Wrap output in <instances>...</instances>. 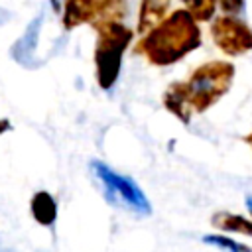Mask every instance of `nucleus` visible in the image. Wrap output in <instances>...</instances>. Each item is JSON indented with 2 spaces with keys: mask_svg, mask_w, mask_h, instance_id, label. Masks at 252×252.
<instances>
[{
  "mask_svg": "<svg viewBox=\"0 0 252 252\" xmlns=\"http://www.w3.org/2000/svg\"><path fill=\"white\" fill-rule=\"evenodd\" d=\"M96 43H94V77L102 91H110L122 71L124 53L134 39V30L124 22H106L94 26Z\"/></svg>",
  "mask_w": 252,
  "mask_h": 252,
  "instance_id": "2",
  "label": "nucleus"
},
{
  "mask_svg": "<svg viewBox=\"0 0 252 252\" xmlns=\"http://www.w3.org/2000/svg\"><path fill=\"white\" fill-rule=\"evenodd\" d=\"M30 213H32V219L49 228L55 224L57 220V201L55 197L49 193V191H35L30 199Z\"/></svg>",
  "mask_w": 252,
  "mask_h": 252,
  "instance_id": "10",
  "label": "nucleus"
},
{
  "mask_svg": "<svg viewBox=\"0 0 252 252\" xmlns=\"http://www.w3.org/2000/svg\"><path fill=\"white\" fill-rule=\"evenodd\" d=\"M201 45L203 32L199 22L185 8H177L136 41L134 53L154 67H171Z\"/></svg>",
  "mask_w": 252,
  "mask_h": 252,
  "instance_id": "1",
  "label": "nucleus"
},
{
  "mask_svg": "<svg viewBox=\"0 0 252 252\" xmlns=\"http://www.w3.org/2000/svg\"><path fill=\"white\" fill-rule=\"evenodd\" d=\"M12 130V122L8 118H0V134H6Z\"/></svg>",
  "mask_w": 252,
  "mask_h": 252,
  "instance_id": "15",
  "label": "nucleus"
},
{
  "mask_svg": "<svg viewBox=\"0 0 252 252\" xmlns=\"http://www.w3.org/2000/svg\"><path fill=\"white\" fill-rule=\"evenodd\" d=\"M183 4V8L199 22H211L219 10V4L217 0H179Z\"/></svg>",
  "mask_w": 252,
  "mask_h": 252,
  "instance_id": "13",
  "label": "nucleus"
},
{
  "mask_svg": "<svg viewBox=\"0 0 252 252\" xmlns=\"http://www.w3.org/2000/svg\"><path fill=\"white\" fill-rule=\"evenodd\" d=\"M211 224L219 232L252 238V217L248 219V217L238 215V213H232V211H217L211 217Z\"/></svg>",
  "mask_w": 252,
  "mask_h": 252,
  "instance_id": "9",
  "label": "nucleus"
},
{
  "mask_svg": "<svg viewBox=\"0 0 252 252\" xmlns=\"http://www.w3.org/2000/svg\"><path fill=\"white\" fill-rule=\"evenodd\" d=\"M201 240L205 244L213 246V248L222 250V252H252V246L250 244L238 242V240H234L226 232H211V234H205Z\"/></svg>",
  "mask_w": 252,
  "mask_h": 252,
  "instance_id": "12",
  "label": "nucleus"
},
{
  "mask_svg": "<svg viewBox=\"0 0 252 252\" xmlns=\"http://www.w3.org/2000/svg\"><path fill=\"white\" fill-rule=\"evenodd\" d=\"M169 8H171V0H140L136 32L140 35L150 32L169 14Z\"/></svg>",
  "mask_w": 252,
  "mask_h": 252,
  "instance_id": "8",
  "label": "nucleus"
},
{
  "mask_svg": "<svg viewBox=\"0 0 252 252\" xmlns=\"http://www.w3.org/2000/svg\"><path fill=\"white\" fill-rule=\"evenodd\" d=\"M215 47L226 57H242L252 51V26L240 16L220 14L209 26Z\"/></svg>",
  "mask_w": 252,
  "mask_h": 252,
  "instance_id": "5",
  "label": "nucleus"
},
{
  "mask_svg": "<svg viewBox=\"0 0 252 252\" xmlns=\"http://www.w3.org/2000/svg\"><path fill=\"white\" fill-rule=\"evenodd\" d=\"M49 4H51V8H53V12L61 14V12H63V4H65V0H49Z\"/></svg>",
  "mask_w": 252,
  "mask_h": 252,
  "instance_id": "16",
  "label": "nucleus"
},
{
  "mask_svg": "<svg viewBox=\"0 0 252 252\" xmlns=\"http://www.w3.org/2000/svg\"><path fill=\"white\" fill-rule=\"evenodd\" d=\"M217 4L222 14H232V16H240L242 10L246 8V0H217Z\"/></svg>",
  "mask_w": 252,
  "mask_h": 252,
  "instance_id": "14",
  "label": "nucleus"
},
{
  "mask_svg": "<svg viewBox=\"0 0 252 252\" xmlns=\"http://www.w3.org/2000/svg\"><path fill=\"white\" fill-rule=\"evenodd\" d=\"M246 209H248V213H250V217H252V195L246 199Z\"/></svg>",
  "mask_w": 252,
  "mask_h": 252,
  "instance_id": "18",
  "label": "nucleus"
},
{
  "mask_svg": "<svg viewBox=\"0 0 252 252\" xmlns=\"http://www.w3.org/2000/svg\"><path fill=\"white\" fill-rule=\"evenodd\" d=\"M242 142H244V144L248 146V150L252 152V130H250V132H248V134H246V136L242 138Z\"/></svg>",
  "mask_w": 252,
  "mask_h": 252,
  "instance_id": "17",
  "label": "nucleus"
},
{
  "mask_svg": "<svg viewBox=\"0 0 252 252\" xmlns=\"http://www.w3.org/2000/svg\"><path fill=\"white\" fill-rule=\"evenodd\" d=\"M98 0H65L61 12L63 30H75L83 24H91L96 16Z\"/></svg>",
  "mask_w": 252,
  "mask_h": 252,
  "instance_id": "7",
  "label": "nucleus"
},
{
  "mask_svg": "<svg viewBox=\"0 0 252 252\" xmlns=\"http://www.w3.org/2000/svg\"><path fill=\"white\" fill-rule=\"evenodd\" d=\"M128 14V2L126 0H98L96 16L91 22V26L106 24V22H122Z\"/></svg>",
  "mask_w": 252,
  "mask_h": 252,
  "instance_id": "11",
  "label": "nucleus"
},
{
  "mask_svg": "<svg viewBox=\"0 0 252 252\" xmlns=\"http://www.w3.org/2000/svg\"><path fill=\"white\" fill-rule=\"evenodd\" d=\"M161 104L163 108L177 118L183 126H187L195 114L193 104H191V96H189V89L185 81H173L167 85V89L161 94Z\"/></svg>",
  "mask_w": 252,
  "mask_h": 252,
  "instance_id": "6",
  "label": "nucleus"
},
{
  "mask_svg": "<svg viewBox=\"0 0 252 252\" xmlns=\"http://www.w3.org/2000/svg\"><path fill=\"white\" fill-rule=\"evenodd\" d=\"M234 77L236 67L228 59H209L197 65L185 79L193 110L197 114H205L207 110H211L222 96L230 93Z\"/></svg>",
  "mask_w": 252,
  "mask_h": 252,
  "instance_id": "3",
  "label": "nucleus"
},
{
  "mask_svg": "<svg viewBox=\"0 0 252 252\" xmlns=\"http://www.w3.org/2000/svg\"><path fill=\"white\" fill-rule=\"evenodd\" d=\"M91 169L96 177V181L100 183L106 201L112 205H120L124 209H130L138 215H152V203L146 197V193L142 191V187L124 173L114 171L110 165L93 159L91 161Z\"/></svg>",
  "mask_w": 252,
  "mask_h": 252,
  "instance_id": "4",
  "label": "nucleus"
}]
</instances>
